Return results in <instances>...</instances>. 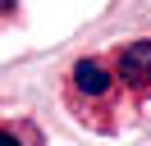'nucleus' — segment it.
Returning <instances> with one entry per match:
<instances>
[{
	"label": "nucleus",
	"mask_w": 151,
	"mask_h": 146,
	"mask_svg": "<svg viewBox=\"0 0 151 146\" xmlns=\"http://www.w3.org/2000/svg\"><path fill=\"white\" fill-rule=\"evenodd\" d=\"M114 78L137 96L151 91V36H137V41L114 50Z\"/></svg>",
	"instance_id": "f257e3e1"
},
{
	"label": "nucleus",
	"mask_w": 151,
	"mask_h": 146,
	"mask_svg": "<svg viewBox=\"0 0 151 146\" xmlns=\"http://www.w3.org/2000/svg\"><path fill=\"white\" fill-rule=\"evenodd\" d=\"M114 82H119V78H114L101 59H78L73 69H69V91L83 96V100H105L114 91Z\"/></svg>",
	"instance_id": "f03ea898"
},
{
	"label": "nucleus",
	"mask_w": 151,
	"mask_h": 146,
	"mask_svg": "<svg viewBox=\"0 0 151 146\" xmlns=\"http://www.w3.org/2000/svg\"><path fill=\"white\" fill-rule=\"evenodd\" d=\"M0 146H23V142H19V132H14V128L0 123Z\"/></svg>",
	"instance_id": "7ed1b4c3"
},
{
	"label": "nucleus",
	"mask_w": 151,
	"mask_h": 146,
	"mask_svg": "<svg viewBox=\"0 0 151 146\" xmlns=\"http://www.w3.org/2000/svg\"><path fill=\"white\" fill-rule=\"evenodd\" d=\"M14 5H19V0H0V14H14Z\"/></svg>",
	"instance_id": "20e7f679"
}]
</instances>
